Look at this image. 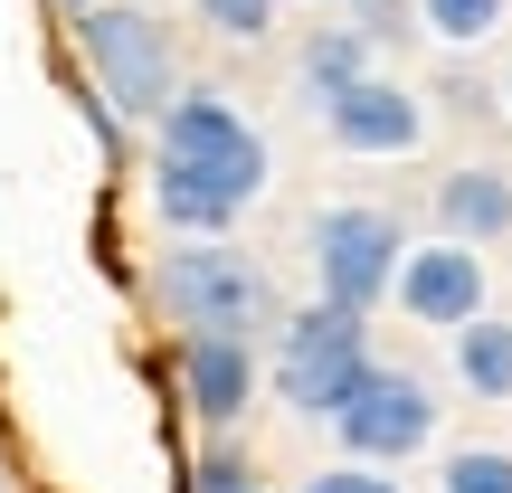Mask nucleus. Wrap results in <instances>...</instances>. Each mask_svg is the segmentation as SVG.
<instances>
[{"mask_svg": "<svg viewBox=\"0 0 512 493\" xmlns=\"http://www.w3.org/2000/svg\"><path fill=\"white\" fill-rule=\"evenodd\" d=\"M332 10H361V0H332Z\"/></svg>", "mask_w": 512, "mask_h": 493, "instance_id": "22", "label": "nucleus"}, {"mask_svg": "<svg viewBox=\"0 0 512 493\" xmlns=\"http://www.w3.org/2000/svg\"><path fill=\"white\" fill-rule=\"evenodd\" d=\"M399 256H408V228L399 209H370V200H332L313 219V304L332 313H380L389 285H399Z\"/></svg>", "mask_w": 512, "mask_h": 493, "instance_id": "5", "label": "nucleus"}, {"mask_svg": "<svg viewBox=\"0 0 512 493\" xmlns=\"http://www.w3.org/2000/svg\"><path fill=\"white\" fill-rule=\"evenodd\" d=\"M437 238H456V247L512 238V171H494V162L437 171Z\"/></svg>", "mask_w": 512, "mask_h": 493, "instance_id": "10", "label": "nucleus"}, {"mask_svg": "<svg viewBox=\"0 0 512 493\" xmlns=\"http://www.w3.org/2000/svg\"><path fill=\"white\" fill-rule=\"evenodd\" d=\"M275 399H285V418H313L332 427L342 418V399L370 380V323L361 313H332V304H304L275 323Z\"/></svg>", "mask_w": 512, "mask_h": 493, "instance_id": "4", "label": "nucleus"}, {"mask_svg": "<svg viewBox=\"0 0 512 493\" xmlns=\"http://www.w3.org/2000/svg\"><path fill=\"white\" fill-rule=\"evenodd\" d=\"M389 304H399L408 323H427V332L475 323V313H484V247H456V238L408 247V256H399V285H389Z\"/></svg>", "mask_w": 512, "mask_h": 493, "instance_id": "9", "label": "nucleus"}, {"mask_svg": "<svg viewBox=\"0 0 512 493\" xmlns=\"http://www.w3.org/2000/svg\"><path fill=\"white\" fill-rule=\"evenodd\" d=\"M313 114H323V133H332L342 152H370V162H399V152L427 143V105L399 86V76H380V67L351 76L342 95H323Z\"/></svg>", "mask_w": 512, "mask_h": 493, "instance_id": "8", "label": "nucleus"}, {"mask_svg": "<svg viewBox=\"0 0 512 493\" xmlns=\"http://www.w3.org/2000/svg\"><path fill=\"white\" fill-rule=\"evenodd\" d=\"M418 29L446 38V48H475V38L503 29V0H418Z\"/></svg>", "mask_w": 512, "mask_h": 493, "instance_id": "13", "label": "nucleus"}, {"mask_svg": "<svg viewBox=\"0 0 512 493\" xmlns=\"http://www.w3.org/2000/svg\"><path fill=\"white\" fill-rule=\"evenodd\" d=\"M171 389H181V418L209 427V437H238L256 389H266V361H256L247 332H171Z\"/></svg>", "mask_w": 512, "mask_h": 493, "instance_id": "7", "label": "nucleus"}, {"mask_svg": "<svg viewBox=\"0 0 512 493\" xmlns=\"http://www.w3.org/2000/svg\"><path fill=\"white\" fill-rule=\"evenodd\" d=\"M351 76H370V29H361V19H351V29H323V38H304V57H294V86H304V105L342 95Z\"/></svg>", "mask_w": 512, "mask_h": 493, "instance_id": "11", "label": "nucleus"}, {"mask_svg": "<svg viewBox=\"0 0 512 493\" xmlns=\"http://www.w3.org/2000/svg\"><path fill=\"white\" fill-rule=\"evenodd\" d=\"M0 493H19V465H10V446H0Z\"/></svg>", "mask_w": 512, "mask_h": 493, "instance_id": "18", "label": "nucleus"}, {"mask_svg": "<svg viewBox=\"0 0 512 493\" xmlns=\"http://www.w3.org/2000/svg\"><path fill=\"white\" fill-rule=\"evenodd\" d=\"M503 114H512V67H503Z\"/></svg>", "mask_w": 512, "mask_h": 493, "instance_id": "20", "label": "nucleus"}, {"mask_svg": "<svg viewBox=\"0 0 512 493\" xmlns=\"http://www.w3.org/2000/svg\"><path fill=\"white\" fill-rule=\"evenodd\" d=\"M57 10H95V0H57Z\"/></svg>", "mask_w": 512, "mask_h": 493, "instance_id": "21", "label": "nucleus"}, {"mask_svg": "<svg viewBox=\"0 0 512 493\" xmlns=\"http://www.w3.org/2000/svg\"><path fill=\"white\" fill-rule=\"evenodd\" d=\"M228 484H247V456H238L228 437H209L200 465H190V493H228Z\"/></svg>", "mask_w": 512, "mask_h": 493, "instance_id": "16", "label": "nucleus"}, {"mask_svg": "<svg viewBox=\"0 0 512 493\" xmlns=\"http://www.w3.org/2000/svg\"><path fill=\"white\" fill-rule=\"evenodd\" d=\"M332 446H342V465H408L437 446V389L418 380V370L399 361H370V380L342 399V418H332Z\"/></svg>", "mask_w": 512, "mask_h": 493, "instance_id": "6", "label": "nucleus"}, {"mask_svg": "<svg viewBox=\"0 0 512 493\" xmlns=\"http://www.w3.org/2000/svg\"><path fill=\"white\" fill-rule=\"evenodd\" d=\"M275 10H285V0H200V19L219 38H238V48H256V38L275 29Z\"/></svg>", "mask_w": 512, "mask_h": 493, "instance_id": "15", "label": "nucleus"}, {"mask_svg": "<svg viewBox=\"0 0 512 493\" xmlns=\"http://www.w3.org/2000/svg\"><path fill=\"white\" fill-rule=\"evenodd\" d=\"M143 294H152V313H162L171 332H247V342H256V323H275L266 266H256L247 247H228V238L162 247L152 275H143Z\"/></svg>", "mask_w": 512, "mask_h": 493, "instance_id": "2", "label": "nucleus"}, {"mask_svg": "<svg viewBox=\"0 0 512 493\" xmlns=\"http://www.w3.org/2000/svg\"><path fill=\"white\" fill-rule=\"evenodd\" d=\"M152 219L171 238H228L256 200H266V133L228 105L219 86H181L171 114L152 124Z\"/></svg>", "mask_w": 512, "mask_h": 493, "instance_id": "1", "label": "nucleus"}, {"mask_svg": "<svg viewBox=\"0 0 512 493\" xmlns=\"http://www.w3.org/2000/svg\"><path fill=\"white\" fill-rule=\"evenodd\" d=\"M228 493H275V484H256V475H247V484H228Z\"/></svg>", "mask_w": 512, "mask_h": 493, "instance_id": "19", "label": "nucleus"}, {"mask_svg": "<svg viewBox=\"0 0 512 493\" xmlns=\"http://www.w3.org/2000/svg\"><path fill=\"white\" fill-rule=\"evenodd\" d=\"M437 493H512V446H446Z\"/></svg>", "mask_w": 512, "mask_h": 493, "instance_id": "14", "label": "nucleus"}, {"mask_svg": "<svg viewBox=\"0 0 512 493\" xmlns=\"http://www.w3.org/2000/svg\"><path fill=\"white\" fill-rule=\"evenodd\" d=\"M456 380L465 399H512V323H494V313L456 323Z\"/></svg>", "mask_w": 512, "mask_h": 493, "instance_id": "12", "label": "nucleus"}, {"mask_svg": "<svg viewBox=\"0 0 512 493\" xmlns=\"http://www.w3.org/2000/svg\"><path fill=\"white\" fill-rule=\"evenodd\" d=\"M294 493H399V484H389L380 465H332V475H304Z\"/></svg>", "mask_w": 512, "mask_h": 493, "instance_id": "17", "label": "nucleus"}, {"mask_svg": "<svg viewBox=\"0 0 512 493\" xmlns=\"http://www.w3.org/2000/svg\"><path fill=\"white\" fill-rule=\"evenodd\" d=\"M76 57H86V95L114 114V124H162L171 95H181V57H171L162 19L133 10V0L76 10Z\"/></svg>", "mask_w": 512, "mask_h": 493, "instance_id": "3", "label": "nucleus"}]
</instances>
